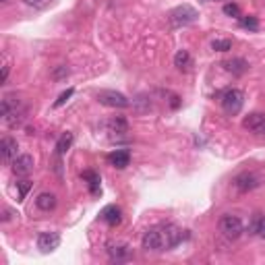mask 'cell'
Wrapping results in <instances>:
<instances>
[{
	"instance_id": "cell-5",
	"label": "cell",
	"mask_w": 265,
	"mask_h": 265,
	"mask_svg": "<svg viewBox=\"0 0 265 265\" xmlns=\"http://www.w3.org/2000/svg\"><path fill=\"white\" fill-rule=\"evenodd\" d=\"M160 232H162V238H164V249H174V246H179L187 238V234L176 224H166Z\"/></svg>"
},
{
	"instance_id": "cell-15",
	"label": "cell",
	"mask_w": 265,
	"mask_h": 265,
	"mask_svg": "<svg viewBox=\"0 0 265 265\" xmlns=\"http://www.w3.org/2000/svg\"><path fill=\"white\" fill-rule=\"evenodd\" d=\"M224 68L232 75H244L246 70H249V62H246L244 58H232V60L224 62Z\"/></svg>"
},
{
	"instance_id": "cell-13",
	"label": "cell",
	"mask_w": 265,
	"mask_h": 265,
	"mask_svg": "<svg viewBox=\"0 0 265 265\" xmlns=\"http://www.w3.org/2000/svg\"><path fill=\"white\" fill-rule=\"evenodd\" d=\"M108 255H110V261H116V263H122L131 257V249L127 244H110L108 246Z\"/></svg>"
},
{
	"instance_id": "cell-11",
	"label": "cell",
	"mask_w": 265,
	"mask_h": 265,
	"mask_svg": "<svg viewBox=\"0 0 265 265\" xmlns=\"http://www.w3.org/2000/svg\"><path fill=\"white\" fill-rule=\"evenodd\" d=\"M17 149H19V145H17V141L13 137H3V141H0V155H3L5 162L15 160Z\"/></svg>"
},
{
	"instance_id": "cell-24",
	"label": "cell",
	"mask_w": 265,
	"mask_h": 265,
	"mask_svg": "<svg viewBox=\"0 0 265 265\" xmlns=\"http://www.w3.org/2000/svg\"><path fill=\"white\" fill-rule=\"evenodd\" d=\"M68 73H70V70H68V66L60 64V66H56L54 70H52V79H56V81H60V79H64V77H66Z\"/></svg>"
},
{
	"instance_id": "cell-22",
	"label": "cell",
	"mask_w": 265,
	"mask_h": 265,
	"mask_svg": "<svg viewBox=\"0 0 265 265\" xmlns=\"http://www.w3.org/2000/svg\"><path fill=\"white\" fill-rule=\"evenodd\" d=\"M23 3H25L27 7H31V9L44 11V9H48V7H50V3H52V0H23Z\"/></svg>"
},
{
	"instance_id": "cell-12",
	"label": "cell",
	"mask_w": 265,
	"mask_h": 265,
	"mask_svg": "<svg viewBox=\"0 0 265 265\" xmlns=\"http://www.w3.org/2000/svg\"><path fill=\"white\" fill-rule=\"evenodd\" d=\"M108 162H110L114 168L122 170V168H127V166H129V162H131V153H129L127 149H116V151L108 153Z\"/></svg>"
},
{
	"instance_id": "cell-21",
	"label": "cell",
	"mask_w": 265,
	"mask_h": 265,
	"mask_svg": "<svg viewBox=\"0 0 265 265\" xmlns=\"http://www.w3.org/2000/svg\"><path fill=\"white\" fill-rule=\"evenodd\" d=\"M110 129L114 131V133H127V129H129V125H127V120L125 118H112L110 120Z\"/></svg>"
},
{
	"instance_id": "cell-28",
	"label": "cell",
	"mask_w": 265,
	"mask_h": 265,
	"mask_svg": "<svg viewBox=\"0 0 265 265\" xmlns=\"http://www.w3.org/2000/svg\"><path fill=\"white\" fill-rule=\"evenodd\" d=\"M17 185H19V197H21V199H25L27 191L31 189V183H29V181H21V183H17Z\"/></svg>"
},
{
	"instance_id": "cell-9",
	"label": "cell",
	"mask_w": 265,
	"mask_h": 265,
	"mask_svg": "<svg viewBox=\"0 0 265 265\" xmlns=\"http://www.w3.org/2000/svg\"><path fill=\"white\" fill-rule=\"evenodd\" d=\"M38 246L44 253H52L54 249H58V246H60V236L56 232H42L38 236Z\"/></svg>"
},
{
	"instance_id": "cell-2",
	"label": "cell",
	"mask_w": 265,
	"mask_h": 265,
	"mask_svg": "<svg viewBox=\"0 0 265 265\" xmlns=\"http://www.w3.org/2000/svg\"><path fill=\"white\" fill-rule=\"evenodd\" d=\"M197 17H199V13H197L195 9L189 7V5H183V7H176V9L170 13V23H172L174 27H187V25H191V23H195Z\"/></svg>"
},
{
	"instance_id": "cell-18",
	"label": "cell",
	"mask_w": 265,
	"mask_h": 265,
	"mask_svg": "<svg viewBox=\"0 0 265 265\" xmlns=\"http://www.w3.org/2000/svg\"><path fill=\"white\" fill-rule=\"evenodd\" d=\"M70 145H73V133H64V135L58 139V143H56V153H58V155L66 153Z\"/></svg>"
},
{
	"instance_id": "cell-10",
	"label": "cell",
	"mask_w": 265,
	"mask_h": 265,
	"mask_svg": "<svg viewBox=\"0 0 265 265\" xmlns=\"http://www.w3.org/2000/svg\"><path fill=\"white\" fill-rule=\"evenodd\" d=\"M13 172L17 174V176H25V174H29L31 170H33V157L31 155H27V153H23V155H17L15 160H13Z\"/></svg>"
},
{
	"instance_id": "cell-17",
	"label": "cell",
	"mask_w": 265,
	"mask_h": 265,
	"mask_svg": "<svg viewBox=\"0 0 265 265\" xmlns=\"http://www.w3.org/2000/svg\"><path fill=\"white\" fill-rule=\"evenodd\" d=\"M83 179L87 181V185H90L92 195H100V176L92 170H87V172H83Z\"/></svg>"
},
{
	"instance_id": "cell-19",
	"label": "cell",
	"mask_w": 265,
	"mask_h": 265,
	"mask_svg": "<svg viewBox=\"0 0 265 265\" xmlns=\"http://www.w3.org/2000/svg\"><path fill=\"white\" fill-rule=\"evenodd\" d=\"M174 66H179V68H189L191 66V54H189L187 50H179V52H176Z\"/></svg>"
},
{
	"instance_id": "cell-26",
	"label": "cell",
	"mask_w": 265,
	"mask_h": 265,
	"mask_svg": "<svg viewBox=\"0 0 265 265\" xmlns=\"http://www.w3.org/2000/svg\"><path fill=\"white\" fill-rule=\"evenodd\" d=\"M224 13H226L228 17H240V9H238L234 3H228V5H224Z\"/></svg>"
},
{
	"instance_id": "cell-16",
	"label": "cell",
	"mask_w": 265,
	"mask_h": 265,
	"mask_svg": "<svg viewBox=\"0 0 265 265\" xmlns=\"http://www.w3.org/2000/svg\"><path fill=\"white\" fill-rule=\"evenodd\" d=\"M35 205L42 211H52L56 207V195L54 193H42V195H38V199H35Z\"/></svg>"
},
{
	"instance_id": "cell-8",
	"label": "cell",
	"mask_w": 265,
	"mask_h": 265,
	"mask_svg": "<svg viewBox=\"0 0 265 265\" xmlns=\"http://www.w3.org/2000/svg\"><path fill=\"white\" fill-rule=\"evenodd\" d=\"M257 185H259V176L253 174V172H242V174H238L236 179H234V187L238 191H242V193L253 191Z\"/></svg>"
},
{
	"instance_id": "cell-7",
	"label": "cell",
	"mask_w": 265,
	"mask_h": 265,
	"mask_svg": "<svg viewBox=\"0 0 265 265\" xmlns=\"http://www.w3.org/2000/svg\"><path fill=\"white\" fill-rule=\"evenodd\" d=\"M242 127L255 135H265V112H253L242 120Z\"/></svg>"
},
{
	"instance_id": "cell-20",
	"label": "cell",
	"mask_w": 265,
	"mask_h": 265,
	"mask_svg": "<svg viewBox=\"0 0 265 265\" xmlns=\"http://www.w3.org/2000/svg\"><path fill=\"white\" fill-rule=\"evenodd\" d=\"M240 19V25L246 27V29H251V31H257L259 29V21H257V17L249 15V17H238Z\"/></svg>"
},
{
	"instance_id": "cell-29",
	"label": "cell",
	"mask_w": 265,
	"mask_h": 265,
	"mask_svg": "<svg viewBox=\"0 0 265 265\" xmlns=\"http://www.w3.org/2000/svg\"><path fill=\"white\" fill-rule=\"evenodd\" d=\"M7 79H9V66L5 64L3 66V83H7Z\"/></svg>"
},
{
	"instance_id": "cell-14",
	"label": "cell",
	"mask_w": 265,
	"mask_h": 265,
	"mask_svg": "<svg viewBox=\"0 0 265 265\" xmlns=\"http://www.w3.org/2000/svg\"><path fill=\"white\" fill-rule=\"evenodd\" d=\"M102 220L108 224V226H118V224L122 222V211H120V207L108 205V207L102 211Z\"/></svg>"
},
{
	"instance_id": "cell-23",
	"label": "cell",
	"mask_w": 265,
	"mask_h": 265,
	"mask_svg": "<svg viewBox=\"0 0 265 265\" xmlns=\"http://www.w3.org/2000/svg\"><path fill=\"white\" fill-rule=\"evenodd\" d=\"M211 48L218 50V52H228L232 48V42L230 40H216L214 44H211Z\"/></svg>"
},
{
	"instance_id": "cell-3",
	"label": "cell",
	"mask_w": 265,
	"mask_h": 265,
	"mask_svg": "<svg viewBox=\"0 0 265 265\" xmlns=\"http://www.w3.org/2000/svg\"><path fill=\"white\" fill-rule=\"evenodd\" d=\"M98 102L104 104V106H108V108H129L131 102L127 100V96H122L120 92H114V90H102L98 94Z\"/></svg>"
},
{
	"instance_id": "cell-4",
	"label": "cell",
	"mask_w": 265,
	"mask_h": 265,
	"mask_svg": "<svg viewBox=\"0 0 265 265\" xmlns=\"http://www.w3.org/2000/svg\"><path fill=\"white\" fill-rule=\"evenodd\" d=\"M220 232L228 238H238L244 232V226H242L240 218H236V216H222L220 218Z\"/></svg>"
},
{
	"instance_id": "cell-27",
	"label": "cell",
	"mask_w": 265,
	"mask_h": 265,
	"mask_svg": "<svg viewBox=\"0 0 265 265\" xmlns=\"http://www.w3.org/2000/svg\"><path fill=\"white\" fill-rule=\"evenodd\" d=\"M70 96H73V90H66V92H62V94L58 96V100L54 102V108H60L62 104H66V100H68Z\"/></svg>"
},
{
	"instance_id": "cell-1",
	"label": "cell",
	"mask_w": 265,
	"mask_h": 265,
	"mask_svg": "<svg viewBox=\"0 0 265 265\" xmlns=\"http://www.w3.org/2000/svg\"><path fill=\"white\" fill-rule=\"evenodd\" d=\"M242 106H244V94L240 90H226L222 94V108L226 114H238L242 110Z\"/></svg>"
},
{
	"instance_id": "cell-25",
	"label": "cell",
	"mask_w": 265,
	"mask_h": 265,
	"mask_svg": "<svg viewBox=\"0 0 265 265\" xmlns=\"http://www.w3.org/2000/svg\"><path fill=\"white\" fill-rule=\"evenodd\" d=\"M251 230H253V232H257L259 236H263V238H265V216L255 220V224H253Z\"/></svg>"
},
{
	"instance_id": "cell-30",
	"label": "cell",
	"mask_w": 265,
	"mask_h": 265,
	"mask_svg": "<svg viewBox=\"0 0 265 265\" xmlns=\"http://www.w3.org/2000/svg\"><path fill=\"white\" fill-rule=\"evenodd\" d=\"M172 108H179V98H172Z\"/></svg>"
},
{
	"instance_id": "cell-6",
	"label": "cell",
	"mask_w": 265,
	"mask_h": 265,
	"mask_svg": "<svg viewBox=\"0 0 265 265\" xmlns=\"http://www.w3.org/2000/svg\"><path fill=\"white\" fill-rule=\"evenodd\" d=\"M141 246H143V251H162L164 249V238H162V232L157 230V228H151L143 234L141 238Z\"/></svg>"
},
{
	"instance_id": "cell-31",
	"label": "cell",
	"mask_w": 265,
	"mask_h": 265,
	"mask_svg": "<svg viewBox=\"0 0 265 265\" xmlns=\"http://www.w3.org/2000/svg\"><path fill=\"white\" fill-rule=\"evenodd\" d=\"M0 3H3V5H7V3H9V0H0Z\"/></svg>"
}]
</instances>
